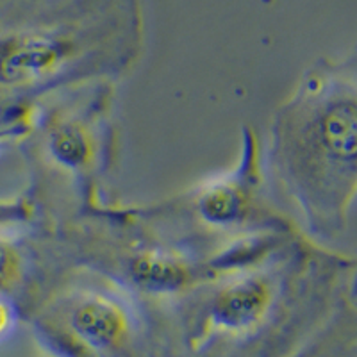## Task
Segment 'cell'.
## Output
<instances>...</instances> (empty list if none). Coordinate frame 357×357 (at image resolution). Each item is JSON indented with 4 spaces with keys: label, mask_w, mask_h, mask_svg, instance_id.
I'll list each match as a JSON object with an SVG mask.
<instances>
[{
    "label": "cell",
    "mask_w": 357,
    "mask_h": 357,
    "mask_svg": "<svg viewBox=\"0 0 357 357\" xmlns=\"http://www.w3.org/2000/svg\"><path fill=\"white\" fill-rule=\"evenodd\" d=\"M357 257L301 231L152 311L191 357L243 350L329 320L347 296Z\"/></svg>",
    "instance_id": "obj_1"
},
{
    "label": "cell",
    "mask_w": 357,
    "mask_h": 357,
    "mask_svg": "<svg viewBox=\"0 0 357 357\" xmlns=\"http://www.w3.org/2000/svg\"><path fill=\"white\" fill-rule=\"evenodd\" d=\"M261 145L277 206L309 240L333 248L357 211V41L301 73Z\"/></svg>",
    "instance_id": "obj_2"
},
{
    "label": "cell",
    "mask_w": 357,
    "mask_h": 357,
    "mask_svg": "<svg viewBox=\"0 0 357 357\" xmlns=\"http://www.w3.org/2000/svg\"><path fill=\"white\" fill-rule=\"evenodd\" d=\"M145 50L142 0H6L0 8V122L61 89L120 82Z\"/></svg>",
    "instance_id": "obj_3"
},
{
    "label": "cell",
    "mask_w": 357,
    "mask_h": 357,
    "mask_svg": "<svg viewBox=\"0 0 357 357\" xmlns=\"http://www.w3.org/2000/svg\"><path fill=\"white\" fill-rule=\"evenodd\" d=\"M116 89L113 81L88 82L61 89L31 109L18 151L38 225L50 227L111 204V178L120 161Z\"/></svg>",
    "instance_id": "obj_4"
},
{
    "label": "cell",
    "mask_w": 357,
    "mask_h": 357,
    "mask_svg": "<svg viewBox=\"0 0 357 357\" xmlns=\"http://www.w3.org/2000/svg\"><path fill=\"white\" fill-rule=\"evenodd\" d=\"M43 229L66 264L114 280L151 312L206 280L263 256L293 234L263 236L225 252H209L152 227L132 206L113 202Z\"/></svg>",
    "instance_id": "obj_5"
},
{
    "label": "cell",
    "mask_w": 357,
    "mask_h": 357,
    "mask_svg": "<svg viewBox=\"0 0 357 357\" xmlns=\"http://www.w3.org/2000/svg\"><path fill=\"white\" fill-rule=\"evenodd\" d=\"M136 215L175 240L209 252L301 231L273 200L256 127L243 126L240 154L227 170L159 202L132 206Z\"/></svg>",
    "instance_id": "obj_6"
},
{
    "label": "cell",
    "mask_w": 357,
    "mask_h": 357,
    "mask_svg": "<svg viewBox=\"0 0 357 357\" xmlns=\"http://www.w3.org/2000/svg\"><path fill=\"white\" fill-rule=\"evenodd\" d=\"M54 357H136L151 309L102 273L66 264L27 314Z\"/></svg>",
    "instance_id": "obj_7"
},
{
    "label": "cell",
    "mask_w": 357,
    "mask_h": 357,
    "mask_svg": "<svg viewBox=\"0 0 357 357\" xmlns=\"http://www.w3.org/2000/svg\"><path fill=\"white\" fill-rule=\"evenodd\" d=\"M31 111L0 122V155L25 138ZM38 225V215L27 193L0 199V231H24Z\"/></svg>",
    "instance_id": "obj_8"
},
{
    "label": "cell",
    "mask_w": 357,
    "mask_h": 357,
    "mask_svg": "<svg viewBox=\"0 0 357 357\" xmlns=\"http://www.w3.org/2000/svg\"><path fill=\"white\" fill-rule=\"evenodd\" d=\"M22 318L24 314H22L20 307L11 298L0 296V341L8 340L15 333Z\"/></svg>",
    "instance_id": "obj_9"
},
{
    "label": "cell",
    "mask_w": 357,
    "mask_h": 357,
    "mask_svg": "<svg viewBox=\"0 0 357 357\" xmlns=\"http://www.w3.org/2000/svg\"><path fill=\"white\" fill-rule=\"evenodd\" d=\"M4 2H6V0H0V8H2V4H4Z\"/></svg>",
    "instance_id": "obj_10"
}]
</instances>
